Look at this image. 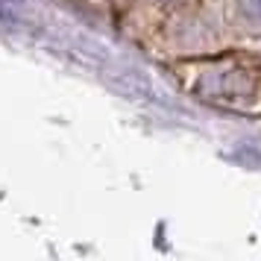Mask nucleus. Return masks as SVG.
<instances>
[{
  "label": "nucleus",
  "instance_id": "obj_1",
  "mask_svg": "<svg viewBox=\"0 0 261 261\" xmlns=\"http://www.w3.org/2000/svg\"><path fill=\"white\" fill-rule=\"evenodd\" d=\"M235 24L247 33H261V0H232Z\"/></svg>",
  "mask_w": 261,
  "mask_h": 261
}]
</instances>
